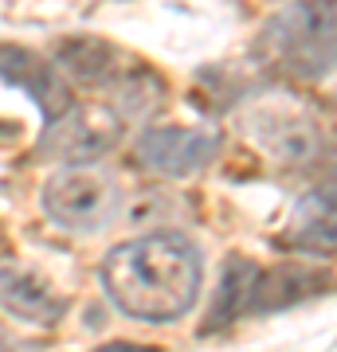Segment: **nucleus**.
I'll list each match as a JSON object with an SVG mask.
<instances>
[{"label": "nucleus", "mask_w": 337, "mask_h": 352, "mask_svg": "<svg viewBox=\"0 0 337 352\" xmlns=\"http://www.w3.org/2000/svg\"><path fill=\"white\" fill-rule=\"evenodd\" d=\"M204 258L196 243L176 231H153L114 247L102 263V286L110 302L134 321L169 325L196 305Z\"/></svg>", "instance_id": "obj_1"}, {"label": "nucleus", "mask_w": 337, "mask_h": 352, "mask_svg": "<svg viewBox=\"0 0 337 352\" xmlns=\"http://www.w3.org/2000/svg\"><path fill=\"white\" fill-rule=\"evenodd\" d=\"M259 51L298 78H322L337 63V4L298 0L267 20Z\"/></svg>", "instance_id": "obj_2"}, {"label": "nucleus", "mask_w": 337, "mask_h": 352, "mask_svg": "<svg viewBox=\"0 0 337 352\" xmlns=\"http://www.w3.org/2000/svg\"><path fill=\"white\" fill-rule=\"evenodd\" d=\"M43 215L59 231L71 235H99L106 227H114V219L122 215L125 192L122 180L106 168L94 164H75V168H63L43 184Z\"/></svg>", "instance_id": "obj_3"}, {"label": "nucleus", "mask_w": 337, "mask_h": 352, "mask_svg": "<svg viewBox=\"0 0 337 352\" xmlns=\"http://www.w3.org/2000/svg\"><path fill=\"white\" fill-rule=\"evenodd\" d=\"M243 126L255 138V145H263L283 164H306L322 153V126L306 110L287 106V102H263V106H255Z\"/></svg>", "instance_id": "obj_4"}, {"label": "nucleus", "mask_w": 337, "mask_h": 352, "mask_svg": "<svg viewBox=\"0 0 337 352\" xmlns=\"http://www.w3.org/2000/svg\"><path fill=\"white\" fill-rule=\"evenodd\" d=\"M216 153H220L216 133L188 126H153L134 145L138 164L157 176H196L216 161Z\"/></svg>", "instance_id": "obj_5"}, {"label": "nucleus", "mask_w": 337, "mask_h": 352, "mask_svg": "<svg viewBox=\"0 0 337 352\" xmlns=\"http://www.w3.org/2000/svg\"><path fill=\"white\" fill-rule=\"evenodd\" d=\"M0 305L28 325H51L63 314V298L43 274L24 263H0Z\"/></svg>", "instance_id": "obj_6"}, {"label": "nucleus", "mask_w": 337, "mask_h": 352, "mask_svg": "<svg viewBox=\"0 0 337 352\" xmlns=\"http://www.w3.org/2000/svg\"><path fill=\"white\" fill-rule=\"evenodd\" d=\"M283 239L310 254H337V180L322 184L294 208Z\"/></svg>", "instance_id": "obj_7"}, {"label": "nucleus", "mask_w": 337, "mask_h": 352, "mask_svg": "<svg viewBox=\"0 0 337 352\" xmlns=\"http://www.w3.org/2000/svg\"><path fill=\"white\" fill-rule=\"evenodd\" d=\"M122 133V118L102 110H79V113H63V126L48 133V153L71 157V161H90L99 153H110L114 141Z\"/></svg>", "instance_id": "obj_8"}, {"label": "nucleus", "mask_w": 337, "mask_h": 352, "mask_svg": "<svg viewBox=\"0 0 337 352\" xmlns=\"http://www.w3.org/2000/svg\"><path fill=\"white\" fill-rule=\"evenodd\" d=\"M0 78L12 82V87H24L39 102V110H43V118H48L51 126L67 113V82L48 63H39L32 51L0 47Z\"/></svg>", "instance_id": "obj_9"}, {"label": "nucleus", "mask_w": 337, "mask_h": 352, "mask_svg": "<svg viewBox=\"0 0 337 352\" xmlns=\"http://www.w3.org/2000/svg\"><path fill=\"white\" fill-rule=\"evenodd\" d=\"M329 286L325 274H310L302 266H275V270H259V286H255V314H271L283 305H294L310 294H322Z\"/></svg>", "instance_id": "obj_10"}, {"label": "nucleus", "mask_w": 337, "mask_h": 352, "mask_svg": "<svg viewBox=\"0 0 337 352\" xmlns=\"http://www.w3.org/2000/svg\"><path fill=\"white\" fill-rule=\"evenodd\" d=\"M59 59L67 67V75L75 82H87V87L110 82L114 71H118V51L110 43H99V39H71V43H63Z\"/></svg>", "instance_id": "obj_11"}, {"label": "nucleus", "mask_w": 337, "mask_h": 352, "mask_svg": "<svg viewBox=\"0 0 337 352\" xmlns=\"http://www.w3.org/2000/svg\"><path fill=\"white\" fill-rule=\"evenodd\" d=\"M255 286H259V266L232 258V266L224 270V282H220V294H216L212 321H232V317L255 314ZM212 321H208V329H212Z\"/></svg>", "instance_id": "obj_12"}, {"label": "nucleus", "mask_w": 337, "mask_h": 352, "mask_svg": "<svg viewBox=\"0 0 337 352\" xmlns=\"http://www.w3.org/2000/svg\"><path fill=\"white\" fill-rule=\"evenodd\" d=\"M0 352H36L32 344H24V340H12V337H0Z\"/></svg>", "instance_id": "obj_13"}, {"label": "nucleus", "mask_w": 337, "mask_h": 352, "mask_svg": "<svg viewBox=\"0 0 337 352\" xmlns=\"http://www.w3.org/2000/svg\"><path fill=\"white\" fill-rule=\"evenodd\" d=\"M94 352H157V349H141V344H102Z\"/></svg>", "instance_id": "obj_14"}]
</instances>
